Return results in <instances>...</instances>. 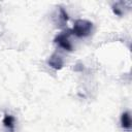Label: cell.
Instances as JSON below:
<instances>
[{"label":"cell","instance_id":"obj_1","mask_svg":"<svg viewBox=\"0 0 132 132\" xmlns=\"http://www.w3.org/2000/svg\"><path fill=\"white\" fill-rule=\"evenodd\" d=\"M93 29H94V25L92 22L88 21V20H76L74 25H73V28L70 30L71 34L75 35L76 37H79V38H82V37H87L89 35L92 34L93 32Z\"/></svg>","mask_w":132,"mask_h":132},{"label":"cell","instance_id":"obj_4","mask_svg":"<svg viewBox=\"0 0 132 132\" xmlns=\"http://www.w3.org/2000/svg\"><path fill=\"white\" fill-rule=\"evenodd\" d=\"M3 125L9 132H14V118L11 114H5L4 116Z\"/></svg>","mask_w":132,"mask_h":132},{"label":"cell","instance_id":"obj_3","mask_svg":"<svg viewBox=\"0 0 132 132\" xmlns=\"http://www.w3.org/2000/svg\"><path fill=\"white\" fill-rule=\"evenodd\" d=\"M47 63H48V65H50L52 68H54V69H56V70H59V69L63 68V65H64L63 58H62L60 55H58V54H53V55L50 57Z\"/></svg>","mask_w":132,"mask_h":132},{"label":"cell","instance_id":"obj_2","mask_svg":"<svg viewBox=\"0 0 132 132\" xmlns=\"http://www.w3.org/2000/svg\"><path fill=\"white\" fill-rule=\"evenodd\" d=\"M71 35V32L70 30H66V31H63L61 33H59L55 39H54V42L60 46L61 48L65 50V51H68V52H71L73 46H72V43L69 39V36Z\"/></svg>","mask_w":132,"mask_h":132},{"label":"cell","instance_id":"obj_5","mask_svg":"<svg viewBox=\"0 0 132 132\" xmlns=\"http://www.w3.org/2000/svg\"><path fill=\"white\" fill-rule=\"evenodd\" d=\"M121 126L126 129V130H130L131 128V116L129 111H125L122 113L121 116Z\"/></svg>","mask_w":132,"mask_h":132}]
</instances>
